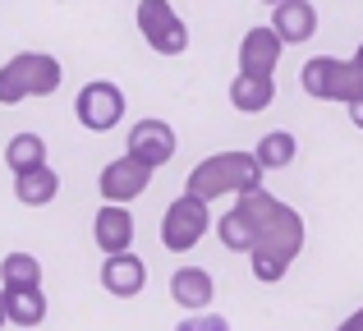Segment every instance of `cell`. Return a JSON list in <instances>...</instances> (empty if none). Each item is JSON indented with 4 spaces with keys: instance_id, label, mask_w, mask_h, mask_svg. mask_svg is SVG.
I'll return each mask as SVG.
<instances>
[{
    "instance_id": "cell-16",
    "label": "cell",
    "mask_w": 363,
    "mask_h": 331,
    "mask_svg": "<svg viewBox=\"0 0 363 331\" xmlns=\"http://www.w3.org/2000/svg\"><path fill=\"white\" fill-rule=\"evenodd\" d=\"M55 193H60V175L51 166H33L23 175H14V198L23 207H46L55 203Z\"/></svg>"
},
{
    "instance_id": "cell-12",
    "label": "cell",
    "mask_w": 363,
    "mask_h": 331,
    "mask_svg": "<svg viewBox=\"0 0 363 331\" xmlns=\"http://www.w3.org/2000/svg\"><path fill=\"white\" fill-rule=\"evenodd\" d=\"M92 240H97L101 253H124L133 249V216L124 203H106L97 216H92Z\"/></svg>"
},
{
    "instance_id": "cell-17",
    "label": "cell",
    "mask_w": 363,
    "mask_h": 331,
    "mask_svg": "<svg viewBox=\"0 0 363 331\" xmlns=\"http://www.w3.org/2000/svg\"><path fill=\"white\" fill-rule=\"evenodd\" d=\"M5 318L14 327H42L46 322V295L42 286H23V290H5Z\"/></svg>"
},
{
    "instance_id": "cell-8",
    "label": "cell",
    "mask_w": 363,
    "mask_h": 331,
    "mask_svg": "<svg viewBox=\"0 0 363 331\" xmlns=\"http://www.w3.org/2000/svg\"><path fill=\"white\" fill-rule=\"evenodd\" d=\"M147 184H152V166L138 162V157H129V152L116 157V162H106L101 166V179H97L106 203H133V198L147 193Z\"/></svg>"
},
{
    "instance_id": "cell-28",
    "label": "cell",
    "mask_w": 363,
    "mask_h": 331,
    "mask_svg": "<svg viewBox=\"0 0 363 331\" xmlns=\"http://www.w3.org/2000/svg\"><path fill=\"white\" fill-rule=\"evenodd\" d=\"M262 5H281V0H262Z\"/></svg>"
},
{
    "instance_id": "cell-4",
    "label": "cell",
    "mask_w": 363,
    "mask_h": 331,
    "mask_svg": "<svg viewBox=\"0 0 363 331\" xmlns=\"http://www.w3.org/2000/svg\"><path fill=\"white\" fill-rule=\"evenodd\" d=\"M303 92L318 101H354L363 92V74L354 69V60H336V55H313L299 74Z\"/></svg>"
},
{
    "instance_id": "cell-1",
    "label": "cell",
    "mask_w": 363,
    "mask_h": 331,
    "mask_svg": "<svg viewBox=\"0 0 363 331\" xmlns=\"http://www.w3.org/2000/svg\"><path fill=\"white\" fill-rule=\"evenodd\" d=\"M235 207H240L248 216V225H253V249H248L253 276L262 281V286L281 281L285 271L294 267L299 249H303V216L294 212V207H285L281 198H272L267 189H248V193H240Z\"/></svg>"
},
{
    "instance_id": "cell-6",
    "label": "cell",
    "mask_w": 363,
    "mask_h": 331,
    "mask_svg": "<svg viewBox=\"0 0 363 331\" xmlns=\"http://www.w3.org/2000/svg\"><path fill=\"white\" fill-rule=\"evenodd\" d=\"M138 33L147 37V46L157 55H184L189 51V28L175 14L170 0H138Z\"/></svg>"
},
{
    "instance_id": "cell-20",
    "label": "cell",
    "mask_w": 363,
    "mask_h": 331,
    "mask_svg": "<svg viewBox=\"0 0 363 331\" xmlns=\"http://www.w3.org/2000/svg\"><path fill=\"white\" fill-rule=\"evenodd\" d=\"M0 281H5V290L42 286V262H37L33 253H9V258L0 262Z\"/></svg>"
},
{
    "instance_id": "cell-3",
    "label": "cell",
    "mask_w": 363,
    "mask_h": 331,
    "mask_svg": "<svg viewBox=\"0 0 363 331\" xmlns=\"http://www.w3.org/2000/svg\"><path fill=\"white\" fill-rule=\"evenodd\" d=\"M60 79H65V69L55 55L23 51L0 64V106H18L23 97H51L60 88Z\"/></svg>"
},
{
    "instance_id": "cell-13",
    "label": "cell",
    "mask_w": 363,
    "mask_h": 331,
    "mask_svg": "<svg viewBox=\"0 0 363 331\" xmlns=\"http://www.w3.org/2000/svg\"><path fill=\"white\" fill-rule=\"evenodd\" d=\"M272 28L281 33L285 46H299L318 33V9H313V0H281V5H272Z\"/></svg>"
},
{
    "instance_id": "cell-9",
    "label": "cell",
    "mask_w": 363,
    "mask_h": 331,
    "mask_svg": "<svg viewBox=\"0 0 363 331\" xmlns=\"http://www.w3.org/2000/svg\"><path fill=\"white\" fill-rule=\"evenodd\" d=\"M124 147H129V157H138V162H147L152 170H161L175 157V129L166 125V120H138V125L129 129V138H124Z\"/></svg>"
},
{
    "instance_id": "cell-22",
    "label": "cell",
    "mask_w": 363,
    "mask_h": 331,
    "mask_svg": "<svg viewBox=\"0 0 363 331\" xmlns=\"http://www.w3.org/2000/svg\"><path fill=\"white\" fill-rule=\"evenodd\" d=\"M194 322H198V331H230V322H225V318H216V313L194 318Z\"/></svg>"
},
{
    "instance_id": "cell-5",
    "label": "cell",
    "mask_w": 363,
    "mask_h": 331,
    "mask_svg": "<svg viewBox=\"0 0 363 331\" xmlns=\"http://www.w3.org/2000/svg\"><path fill=\"white\" fill-rule=\"evenodd\" d=\"M207 230H212V207L194 193H179L175 203L166 207V216H161V244H166L170 253H189Z\"/></svg>"
},
{
    "instance_id": "cell-21",
    "label": "cell",
    "mask_w": 363,
    "mask_h": 331,
    "mask_svg": "<svg viewBox=\"0 0 363 331\" xmlns=\"http://www.w3.org/2000/svg\"><path fill=\"white\" fill-rule=\"evenodd\" d=\"M216 240H221L230 253H248V249H253V225H248V216L240 212V207H230V212L216 221Z\"/></svg>"
},
{
    "instance_id": "cell-27",
    "label": "cell",
    "mask_w": 363,
    "mask_h": 331,
    "mask_svg": "<svg viewBox=\"0 0 363 331\" xmlns=\"http://www.w3.org/2000/svg\"><path fill=\"white\" fill-rule=\"evenodd\" d=\"M175 331H198V322H194V318H189V322H179Z\"/></svg>"
},
{
    "instance_id": "cell-26",
    "label": "cell",
    "mask_w": 363,
    "mask_h": 331,
    "mask_svg": "<svg viewBox=\"0 0 363 331\" xmlns=\"http://www.w3.org/2000/svg\"><path fill=\"white\" fill-rule=\"evenodd\" d=\"M9 322V318H5V290H0V327H5Z\"/></svg>"
},
{
    "instance_id": "cell-10",
    "label": "cell",
    "mask_w": 363,
    "mask_h": 331,
    "mask_svg": "<svg viewBox=\"0 0 363 331\" xmlns=\"http://www.w3.org/2000/svg\"><path fill=\"white\" fill-rule=\"evenodd\" d=\"M101 286H106V295H116V299L143 295V286H147V262H143L133 249L106 253V262H101Z\"/></svg>"
},
{
    "instance_id": "cell-23",
    "label": "cell",
    "mask_w": 363,
    "mask_h": 331,
    "mask_svg": "<svg viewBox=\"0 0 363 331\" xmlns=\"http://www.w3.org/2000/svg\"><path fill=\"white\" fill-rule=\"evenodd\" d=\"M336 331H363V308H359V313H350V318H345V322H340Z\"/></svg>"
},
{
    "instance_id": "cell-24",
    "label": "cell",
    "mask_w": 363,
    "mask_h": 331,
    "mask_svg": "<svg viewBox=\"0 0 363 331\" xmlns=\"http://www.w3.org/2000/svg\"><path fill=\"white\" fill-rule=\"evenodd\" d=\"M350 120H354V125L363 129V92H359V97H354V101H350Z\"/></svg>"
},
{
    "instance_id": "cell-7",
    "label": "cell",
    "mask_w": 363,
    "mask_h": 331,
    "mask_svg": "<svg viewBox=\"0 0 363 331\" xmlns=\"http://www.w3.org/2000/svg\"><path fill=\"white\" fill-rule=\"evenodd\" d=\"M74 116H79V125L92 129V134H111V129L124 120V92L116 83H106V79L83 83L79 97H74Z\"/></svg>"
},
{
    "instance_id": "cell-11",
    "label": "cell",
    "mask_w": 363,
    "mask_h": 331,
    "mask_svg": "<svg viewBox=\"0 0 363 331\" xmlns=\"http://www.w3.org/2000/svg\"><path fill=\"white\" fill-rule=\"evenodd\" d=\"M281 51H285V42L272 23L248 28L240 37V74H272L276 60H281Z\"/></svg>"
},
{
    "instance_id": "cell-2",
    "label": "cell",
    "mask_w": 363,
    "mask_h": 331,
    "mask_svg": "<svg viewBox=\"0 0 363 331\" xmlns=\"http://www.w3.org/2000/svg\"><path fill=\"white\" fill-rule=\"evenodd\" d=\"M262 162H257L253 152H216L207 157V162H198L194 170H189L184 179V193L203 198V203H212V198L221 193H248V189H262Z\"/></svg>"
},
{
    "instance_id": "cell-14",
    "label": "cell",
    "mask_w": 363,
    "mask_h": 331,
    "mask_svg": "<svg viewBox=\"0 0 363 331\" xmlns=\"http://www.w3.org/2000/svg\"><path fill=\"white\" fill-rule=\"evenodd\" d=\"M212 271L203 267H179L175 276H170V299H175L179 308H189V313H203V308H212Z\"/></svg>"
},
{
    "instance_id": "cell-15",
    "label": "cell",
    "mask_w": 363,
    "mask_h": 331,
    "mask_svg": "<svg viewBox=\"0 0 363 331\" xmlns=\"http://www.w3.org/2000/svg\"><path fill=\"white\" fill-rule=\"evenodd\" d=\"M272 97H276L272 74H235V83H230V106L240 111V116H262V111L272 106Z\"/></svg>"
},
{
    "instance_id": "cell-25",
    "label": "cell",
    "mask_w": 363,
    "mask_h": 331,
    "mask_svg": "<svg viewBox=\"0 0 363 331\" xmlns=\"http://www.w3.org/2000/svg\"><path fill=\"white\" fill-rule=\"evenodd\" d=\"M350 60H354V69L363 74V42H359V51H354V55H350Z\"/></svg>"
},
{
    "instance_id": "cell-19",
    "label": "cell",
    "mask_w": 363,
    "mask_h": 331,
    "mask_svg": "<svg viewBox=\"0 0 363 331\" xmlns=\"http://www.w3.org/2000/svg\"><path fill=\"white\" fill-rule=\"evenodd\" d=\"M5 166L14 170V175H23V170H33V166H46V143H42V134H14L5 143Z\"/></svg>"
},
{
    "instance_id": "cell-18",
    "label": "cell",
    "mask_w": 363,
    "mask_h": 331,
    "mask_svg": "<svg viewBox=\"0 0 363 331\" xmlns=\"http://www.w3.org/2000/svg\"><path fill=\"white\" fill-rule=\"evenodd\" d=\"M253 157L262 162V170H285L294 157H299V143H294V134H285V129H272V134L257 138Z\"/></svg>"
}]
</instances>
